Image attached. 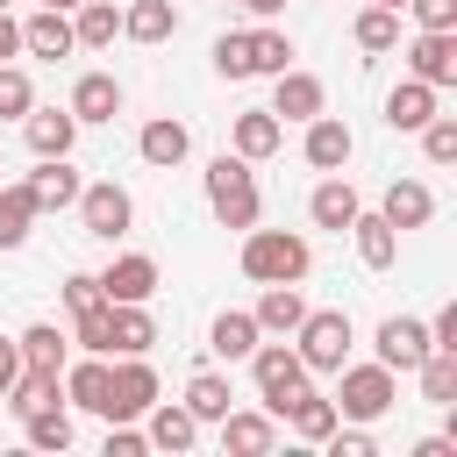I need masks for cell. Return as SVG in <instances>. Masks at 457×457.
Listing matches in <instances>:
<instances>
[{"label":"cell","mask_w":457,"mask_h":457,"mask_svg":"<svg viewBox=\"0 0 457 457\" xmlns=\"http://www.w3.org/2000/svg\"><path fill=\"white\" fill-rule=\"evenodd\" d=\"M236 264H243L250 286H300V278L314 271V250H307V236H293V228H257V221H250Z\"/></svg>","instance_id":"cell-1"},{"label":"cell","mask_w":457,"mask_h":457,"mask_svg":"<svg viewBox=\"0 0 457 457\" xmlns=\"http://www.w3.org/2000/svg\"><path fill=\"white\" fill-rule=\"evenodd\" d=\"M400 407V371H386L378 357L371 364H343L336 371V421H386Z\"/></svg>","instance_id":"cell-2"},{"label":"cell","mask_w":457,"mask_h":457,"mask_svg":"<svg viewBox=\"0 0 457 457\" xmlns=\"http://www.w3.org/2000/svg\"><path fill=\"white\" fill-rule=\"evenodd\" d=\"M286 343L300 350V364H307V371H343V364H350L357 328H350V314H343V307H307V314H300V328H293Z\"/></svg>","instance_id":"cell-3"},{"label":"cell","mask_w":457,"mask_h":457,"mask_svg":"<svg viewBox=\"0 0 457 457\" xmlns=\"http://www.w3.org/2000/svg\"><path fill=\"white\" fill-rule=\"evenodd\" d=\"M207 207H214V221L221 228H250L257 221V179H250V157H236V150H221L214 164H207Z\"/></svg>","instance_id":"cell-4"},{"label":"cell","mask_w":457,"mask_h":457,"mask_svg":"<svg viewBox=\"0 0 457 457\" xmlns=\"http://www.w3.org/2000/svg\"><path fill=\"white\" fill-rule=\"evenodd\" d=\"M243 364H250V378H257V400H264V414H286V400H293V393L314 378V371L300 364V350H293V343H257Z\"/></svg>","instance_id":"cell-5"},{"label":"cell","mask_w":457,"mask_h":457,"mask_svg":"<svg viewBox=\"0 0 457 457\" xmlns=\"http://www.w3.org/2000/svg\"><path fill=\"white\" fill-rule=\"evenodd\" d=\"M79 228L93 236V243H121L129 228H136V200H129V186H114V179H93V186H79Z\"/></svg>","instance_id":"cell-6"},{"label":"cell","mask_w":457,"mask_h":457,"mask_svg":"<svg viewBox=\"0 0 457 457\" xmlns=\"http://www.w3.org/2000/svg\"><path fill=\"white\" fill-rule=\"evenodd\" d=\"M407 79H421V86H457V29H421L414 43H407Z\"/></svg>","instance_id":"cell-7"},{"label":"cell","mask_w":457,"mask_h":457,"mask_svg":"<svg viewBox=\"0 0 457 457\" xmlns=\"http://www.w3.org/2000/svg\"><path fill=\"white\" fill-rule=\"evenodd\" d=\"M157 371L150 357H114V393H107V421H143V407L157 400Z\"/></svg>","instance_id":"cell-8"},{"label":"cell","mask_w":457,"mask_h":457,"mask_svg":"<svg viewBox=\"0 0 457 457\" xmlns=\"http://www.w3.org/2000/svg\"><path fill=\"white\" fill-rule=\"evenodd\" d=\"M214 428H221L228 457H271L278 450V414H264V407H228Z\"/></svg>","instance_id":"cell-9"},{"label":"cell","mask_w":457,"mask_h":457,"mask_svg":"<svg viewBox=\"0 0 457 457\" xmlns=\"http://www.w3.org/2000/svg\"><path fill=\"white\" fill-rule=\"evenodd\" d=\"M371 350H378L386 371H414V364L428 357V321H414V314H386L378 336H371Z\"/></svg>","instance_id":"cell-10"},{"label":"cell","mask_w":457,"mask_h":457,"mask_svg":"<svg viewBox=\"0 0 457 457\" xmlns=\"http://www.w3.org/2000/svg\"><path fill=\"white\" fill-rule=\"evenodd\" d=\"M57 386H64V400H71L79 414H100V421H107V393H114V357H93V350H86L79 364H64V378H57Z\"/></svg>","instance_id":"cell-11"},{"label":"cell","mask_w":457,"mask_h":457,"mask_svg":"<svg viewBox=\"0 0 457 457\" xmlns=\"http://www.w3.org/2000/svg\"><path fill=\"white\" fill-rule=\"evenodd\" d=\"M307 136H300V157L314 164V171H343L350 164V150H357V136H350V121H336L328 107L314 114V121H300Z\"/></svg>","instance_id":"cell-12"},{"label":"cell","mask_w":457,"mask_h":457,"mask_svg":"<svg viewBox=\"0 0 457 457\" xmlns=\"http://www.w3.org/2000/svg\"><path fill=\"white\" fill-rule=\"evenodd\" d=\"M107 343H114V357H150L157 350L150 300H107Z\"/></svg>","instance_id":"cell-13"},{"label":"cell","mask_w":457,"mask_h":457,"mask_svg":"<svg viewBox=\"0 0 457 457\" xmlns=\"http://www.w3.org/2000/svg\"><path fill=\"white\" fill-rule=\"evenodd\" d=\"M321 107H328V86H321L314 71H293V64H286V71L271 79V114H278V121H314Z\"/></svg>","instance_id":"cell-14"},{"label":"cell","mask_w":457,"mask_h":457,"mask_svg":"<svg viewBox=\"0 0 457 457\" xmlns=\"http://www.w3.org/2000/svg\"><path fill=\"white\" fill-rule=\"evenodd\" d=\"M29 186V200H36V214H64L71 200H79V171H71V157H36V171L21 179Z\"/></svg>","instance_id":"cell-15"},{"label":"cell","mask_w":457,"mask_h":457,"mask_svg":"<svg viewBox=\"0 0 457 457\" xmlns=\"http://www.w3.org/2000/svg\"><path fill=\"white\" fill-rule=\"evenodd\" d=\"M143 436H150V450L179 457V450L200 443V421L186 414V400H150V407H143Z\"/></svg>","instance_id":"cell-16"},{"label":"cell","mask_w":457,"mask_h":457,"mask_svg":"<svg viewBox=\"0 0 457 457\" xmlns=\"http://www.w3.org/2000/svg\"><path fill=\"white\" fill-rule=\"evenodd\" d=\"M21 136H29L36 157H71V143H79V114H71V107H29V114H21Z\"/></svg>","instance_id":"cell-17"},{"label":"cell","mask_w":457,"mask_h":457,"mask_svg":"<svg viewBox=\"0 0 457 457\" xmlns=\"http://www.w3.org/2000/svg\"><path fill=\"white\" fill-rule=\"evenodd\" d=\"M278 143H286V121H278L271 107H243V114H236V129H228V150H236V157H250V164L278 157Z\"/></svg>","instance_id":"cell-18"},{"label":"cell","mask_w":457,"mask_h":457,"mask_svg":"<svg viewBox=\"0 0 457 457\" xmlns=\"http://www.w3.org/2000/svg\"><path fill=\"white\" fill-rule=\"evenodd\" d=\"M14 350H21V371H50V378H64V364H71V336H64L57 321H29V328L14 336Z\"/></svg>","instance_id":"cell-19"},{"label":"cell","mask_w":457,"mask_h":457,"mask_svg":"<svg viewBox=\"0 0 457 457\" xmlns=\"http://www.w3.org/2000/svg\"><path fill=\"white\" fill-rule=\"evenodd\" d=\"M136 150H143V164H157V171H171V164H186V157H193V129H186L179 114H157V121H143V136H136Z\"/></svg>","instance_id":"cell-20"},{"label":"cell","mask_w":457,"mask_h":457,"mask_svg":"<svg viewBox=\"0 0 457 457\" xmlns=\"http://www.w3.org/2000/svg\"><path fill=\"white\" fill-rule=\"evenodd\" d=\"M357 207H364V200H357V186H350L343 171H328V179L307 193V221H314V228H336V236L357 221Z\"/></svg>","instance_id":"cell-21"},{"label":"cell","mask_w":457,"mask_h":457,"mask_svg":"<svg viewBox=\"0 0 457 457\" xmlns=\"http://www.w3.org/2000/svg\"><path fill=\"white\" fill-rule=\"evenodd\" d=\"M257 343H264V328H257V314H250V307H221V314H214V328H207V350H214L221 364H243Z\"/></svg>","instance_id":"cell-22"},{"label":"cell","mask_w":457,"mask_h":457,"mask_svg":"<svg viewBox=\"0 0 457 457\" xmlns=\"http://www.w3.org/2000/svg\"><path fill=\"white\" fill-rule=\"evenodd\" d=\"M21 50H29V57H71V50H79L71 14H64V7H36V14L21 21Z\"/></svg>","instance_id":"cell-23"},{"label":"cell","mask_w":457,"mask_h":457,"mask_svg":"<svg viewBox=\"0 0 457 457\" xmlns=\"http://www.w3.org/2000/svg\"><path fill=\"white\" fill-rule=\"evenodd\" d=\"M100 293H107V300H150V293H157V257L121 250V257L100 271Z\"/></svg>","instance_id":"cell-24"},{"label":"cell","mask_w":457,"mask_h":457,"mask_svg":"<svg viewBox=\"0 0 457 457\" xmlns=\"http://www.w3.org/2000/svg\"><path fill=\"white\" fill-rule=\"evenodd\" d=\"M64 107L79 114V129H86V121H114V114H121V79H114V71H86Z\"/></svg>","instance_id":"cell-25"},{"label":"cell","mask_w":457,"mask_h":457,"mask_svg":"<svg viewBox=\"0 0 457 457\" xmlns=\"http://www.w3.org/2000/svg\"><path fill=\"white\" fill-rule=\"evenodd\" d=\"M378 214L407 236V228H428V214H436V193L421 186V179H393L386 186V200H378Z\"/></svg>","instance_id":"cell-26"},{"label":"cell","mask_w":457,"mask_h":457,"mask_svg":"<svg viewBox=\"0 0 457 457\" xmlns=\"http://www.w3.org/2000/svg\"><path fill=\"white\" fill-rule=\"evenodd\" d=\"M428 114H436V86H421V79H400V86L386 93V129L414 136V129H421Z\"/></svg>","instance_id":"cell-27"},{"label":"cell","mask_w":457,"mask_h":457,"mask_svg":"<svg viewBox=\"0 0 457 457\" xmlns=\"http://www.w3.org/2000/svg\"><path fill=\"white\" fill-rule=\"evenodd\" d=\"M350 236H357V257H364V271H386V264L400 257V228H393L386 214H364V207H357Z\"/></svg>","instance_id":"cell-28"},{"label":"cell","mask_w":457,"mask_h":457,"mask_svg":"<svg viewBox=\"0 0 457 457\" xmlns=\"http://www.w3.org/2000/svg\"><path fill=\"white\" fill-rule=\"evenodd\" d=\"M278 421H293V436L300 443H328V428H336V400H321L314 386H300L293 400H286V414Z\"/></svg>","instance_id":"cell-29"},{"label":"cell","mask_w":457,"mask_h":457,"mask_svg":"<svg viewBox=\"0 0 457 457\" xmlns=\"http://www.w3.org/2000/svg\"><path fill=\"white\" fill-rule=\"evenodd\" d=\"M21 436H29V450H71V407H64V393L57 400H43L36 414H21Z\"/></svg>","instance_id":"cell-30"},{"label":"cell","mask_w":457,"mask_h":457,"mask_svg":"<svg viewBox=\"0 0 457 457\" xmlns=\"http://www.w3.org/2000/svg\"><path fill=\"white\" fill-rule=\"evenodd\" d=\"M121 36L129 43H164V36H179V7L171 0H136V7H121Z\"/></svg>","instance_id":"cell-31"},{"label":"cell","mask_w":457,"mask_h":457,"mask_svg":"<svg viewBox=\"0 0 457 457\" xmlns=\"http://www.w3.org/2000/svg\"><path fill=\"white\" fill-rule=\"evenodd\" d=\"M250 314H257V328H264V336H293V328H300V314H307V300H300V286H264Z\"/></svg>","instance_id":"cell-32"},{"label":"cell","mask_w":457,"mask_h":457,"mask_svg":"<svg viewBox=\"0 0 457 457\" xmlns=\"http://www.w3.org/2000/svg\"><path fill=\"white\" fill-rule=\"evenodd\" d=\"M71 36H79V50H107L121 36V7L114 0H79L71 7Z\"/></svg>","instance_id":"cell-33"},{"label":"cell","mask_w":457,"mask_h":457,"mask_svg":"<svg viewBox=\"0 0 457 457\" xmlns=\"http://www.w3.org/2000/svg\"><path fill=\"white\" fill-rule=\"evenodd\" d=\"M350 36H357V50H371V57H386V50H400V7H364L357 21H350Z\"/></svg>","instance_id":"cell-34"},{"label":"cell","mask_w":457,"mask_h":457,"mask_svg":"<svg viewBox=\"0 0 457 457\" xmlns=\"http://www.w3.org/2000/svg\"><path fill=\"white\" fill-rule=\"evenodd\" d=\"M414 378H421V400L428 407H457V350H428L414 364Z\"/></svg>","instance_id":"cell-35"},{"label":"cell","mask_w":457,"mask_h":457,"mask_svg":"<svg viewBox=\"0 0 457 457\" xmlns=\"http://www.w3.org/2000/svg\"><path fill=\"white\" fill-rule=\"evenodd\" d=\"M228 407H236V393H228L221 371H193V378H186V414H193V421H221Z\"/></svg>","instance_id":"cell-36"},{"label":"cell","mask_w":457,"mask_h":457,"mask_svg":"<svg viewBox=\"0 0 457 457\" xmlns=\"http://www.w3.org/2000/svg\"><path fill=\"white\" fill-rule=\"evenodd\" d=\"M29 228H36V200H29V186H7V179H0V250H21Z\"/></svg>","instance_id":"cell-37"},{"label":"cell","mask_w":457,"mask_h":457,"mask_svg":"<svg viewBox=\"0 0 457 457\" xmlns=\"http://www.w3.org/2000/svg\"><path fill=\"white\" fill-rule=\"evenodd\" d=\"M293 64V36L286 29H250V79H278Z\"/></svg>","instance_id":"cell-38"},{"label":"cell","mask_w":457,"mask_h":457,"mask_svg":"<svg viewBox=\"0 0 457 457\" xmlns=\"http://www.w3.org/2000/svg\"><path fill=\"white\" fill-rule=\"evenodd\" d=\"M29 107H36V86H29V71L7 57V64H0V121H21Z\"/></svg>","instance_id":"cell-39"},{"label":"cell","mask_w":457,"mask_h":457,"mask_svg":"<svg viewBox=\"0 0 457 457\" xmlns=\"http://www.w3.org/2000/svg\"><path fill=\"white\" fill-rule=\"evenodd\" d=\"M214 71L221 79H250V29H228V36H214Z\"/></svg>","instance_id":"cell-40"},{"label":"cell","mask_w":457,"mask_h":457,"mask_svg":"<svg viewBox=\"0 0 457 457\" xmlns=\"http://www.w3.org/2000/svg\"><path fill=\"white\" fill-rule=\"evenodd\" d=\"M414 136H421V157H428V164H457V121H450V114H428Z\"/></svg>","instance_id":"cell-41"},{"label":"cell","mask_w":457,"mask_h":457,"mask_svg":"<svg viewBox=\"0 0 457 457\" xmlns=\"http://www.w3.org/2000/svg\"><path fill=\"white\" fill-rule=\"evenodd\" d=\"M71 343H79V350H93V357H114V343H107V300H100V307H86V314H71Z\"/></svg>","instance_id":"cell-42"},{"label":"cell","mask_w":457,"mask_h":457,"mask_svg":"<svg viewBox=\"0 0 457 457\" xmlns=\"http://www.w3.org/2000/svg\"><path fill=\"white\" fill-rule=\"evenodd\" d=\"M107 293H100V271H64V307L71 314H86V307H100Z\"/></svg>","instance_id":"cell-43"},{"label":"cell","mask_w":457,"mask_h":457,"mask_svg":"<svg viewBox=\"0 0 457 457\" xmlns=\"http://www.w3.org/2000/svg\"><path fill=\"white\" fill-rule=\"evenodd\" d=\"M328 450H336V457H378V443H371L364 421H350V428L336 421V428H328Z\"/></svg>","instance_id":"cell-44"},{"label":"cell","mask_w":457,"mask_h":457,"mask_svg":"<svg viewBox=\"0 0 457 457\" xmlns=\"http://www.w3.org/2000/svg\"><path fill=\"white\" fill-rule=\"evenodd\" d=\"M143 450H150V436L136 421H107V457H143Z\"/></svg>","instance_id":"cell-45"},{"label":"cell","mask_w":457,"mask_h":457,"mask_svg":"<svg viewBox=\"0 0 457 457\" xmlns=\"http://www.w3.org/2000/svg\"><path fill=\"white\" fill-rule=\"evenodd\" d=\"M400 14H414L421 29H457V0H407Z\"/></svg>","instance_id":"cell-46"},{"label":"cell","mask_w":457,"mask_h":457,"mask_svg":"<svg viewBox=\"0 0 457 457\" xmlns=\"http://www.w3.org/2000/svg\"><path fill=\"white\" fill-rule=\"evenodd\" d=\"M428 350H457V307H443V314L428 321Z\"/></svg>","instance_id":"cell-47"},{"label":"cell","mask_w":457,"mask_h":457,"mask_svg":"<svg viewBox=\"0 0 457 457\" xmlns=\"http://www.w3.org/2000/svg\"><path fill=\"white\" fill-rule=\"evenodd\" d=\"M14 371H21V350H14V336H0V393L14 386Z\"/></svg>","instance_id":"cell-48"},{"label":"cell","mask_w":457,"mask_h":457,"mask_svg":"<svg viewBox=\"0 0 457 457\" xmlns=\"http://www.w3.org/2000/svg\"><path fill=\"white\" fill-rule=\"evenodd\" d=\"M14 50H21V21H14V14H0V64H7Z\"/></svg>","instance_id":"cell-49"},{"label":"cell","mask_w":457,"mask_h":457,"mask_svg":"<svg viewBox=\"0 0 457 457\" xmlns=\"http://www.w3.org/2000/svg\"><path fill=\"white\" fill-rule=\"evenodd\" d=\"M414 457H457V443L450 436H428V443H414Z\"/></svg>","instance_id":"cell-50"},{"label":"cell","mask_w":457,"mask_h":457,"mask_svg":"<svg viewBox=\"0 0 457 457\" xmlns=\"http://www.w3.org/2000/svg\"><path fill=\"white\" fill-rule=\"evenodd\" d=\"M236 7H243V14H257V21H271V14L286 7V0H236Z\"/></svg>","instance_id":"cell-51"},{"label":"cell","mask_w":457,"mask_h":457,"mask_svg":"<svg viewBox=\"0 0 457 457\" xmlns=\"http://www.w3.org/2000/svg\"><path fill=\"white\" fill-rule=\"evenodd\" d=\"M43 7H64V14H71V7H79V0H43Z\"/></svg>","instance_id":"cell-52"},{"label":"cell","mask_w":457,"mask_h":457,"mask_svg":"<svg viewBox=\"0 0 457 457\" xmlns=\"http://www.w3.org/2000/svg\"><path fill=\"white\" fill-rule=\"evenodd\" d=\"M378 7H407V0H378Z\"/></svg>","instance_id":"cell-53"},{"label":"cell","mask_w":457,"mask_h":457,"mask_svg":"<svg viewBox=\"0 0 457 457\" xmlns=\"http://www.w3.org/2000/svg\"><path fill=\"white\" fill-rule=\"evenodd\" d=\"M7 7H14V0H0V14H7Z\"/></svg>","instance_id":"cell-54"}]
</instances>
